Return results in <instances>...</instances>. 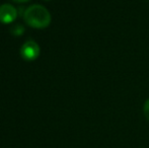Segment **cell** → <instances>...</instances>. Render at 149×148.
Returning a JSON list of instances; mask_svg holds the SVG:
<instances>
[{"label": "cell", "instance_id": "6da1fadb", "mask_svg": "<svg viewBox=\"0 0 149 148\" xmlns=\"http://www.w3.org/2000/svg\"><path fill=\"white\" fill-rule=\"evenodd\" d=\"M24 19L33 28H45L51 24V14L43 5L35 4L24 10Z\"/></svg>", "mask_w": 149, "mask_h": 148}, {"label": "cell", "instance_id": "7a4b0ae2", "mask_svg": "<svg viewBox=\"0 0 149 148\" xmlns=\"http://www.w3.org/2000/svg\"><path fill=\"white\" fill-rule=\"evenodd\" d=\"M20 54L24 59L28 61H33L40 55V47L35 41H28L22 45Z\"/></svg>", "mask_w": 149, "mask_h": 148}, {"label": "cell", "instance_id": "3957f363", "mask_svg": "<svg viewBox=\"0 0 149 148\" xmlns=\"http://www.w3.org/2000/svg\"><path fill=\"white\" fill-rule=\"evenodd\" d=\"M17 10L11 4H2L0 6V22L11 24L17 17Z\"/></svg>", "mask_w": 149, "mask_h": 148}, {"label": "cell", "instance_id": "277c9868", "mask_svg": "<svg viewBox=\"0 0 149 148\" xmlns=\"http://www.w3.org/2000/svg\"><path fill=\"white\" fill-rule=\"evenodd\" d=\"M10 31H11L12 35H14V36H20V35L24 34V28L22 26H20V24H15L14 26H12Z\"/></svg>", "mask_w": 149, "mask_h": 148}, {"label": "cell", "instance_id": "5b68a950", "mask_svg": "<svg viewBox=\"0 0 149 148\" xmlns=\"http://www.w3.org/2000/svg\"><path fill=\"white\" fill-rule=\"evenodd\" d=\"M143 112H144V116H145V118L147 119V121L149 122V99L144 104Z\"/></svg>", "mask_w": 149, "mask_h": 148}, {"label": "cell", "instance_id": "8992f818", "mask_svg": "<svg viewBox=\"0 0 149 148\" xmlns=\"http://www.w3.org/2000/svg\"><path fill=\"white\" fill-rule=\"evenodd\" d=\"M12 1L17 2V3H24V2H28V1H30V0H12Z\"/></svg>", "mask_w": 149, "mask_h": 148}]
</instances>
